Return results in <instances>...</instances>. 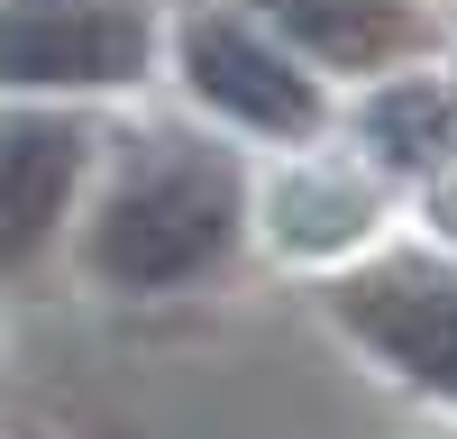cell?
<instances>
[{"mask_svg":"<svg viewBox=\"0 0 457 439\" xmlns=\"http://www.w3.org/2000/svg\"><path fill=\"white\" fill-rule=\"evenodd\" d=\"M238 238V165L202 137H146L92 220V275L120 293H174Z\"/></svg>","mask_w":457,"mask_h":439,"instance_id":"obj_1","label":"cell"},{"mask_svg":"<svg viewBox=\"0 0 457 439\" xmlns=\"http://www.w3.org/2000/svg\"><path fill=\"white\" fill-rule=\"evenodd\" d=\"M146 46H156L146 0H0V83L19 92L137 83Z\"/></svg>","mask_w":457,"mask_h":439,"instance_id":"obj_2","label":"cell"},{"mask_svg":"<svg viewBox=\"0 0 457 439\" xmlns=\"http://www.w3.org/2000/svg\"><path fill=\"white\" fill-rule=\"evenodd\" d=\"M338 320H348L403 385L457 402V266H421V256L366 266V275L338 284Z\"/></svg>","mask_w":457,"mask_h":439,"instance_id":"obj_3","label":"cell"},{"mask_svg":"<svg viewBox=\"0 0 457 439\" xmlns=\"http://www.w3.org/2000/svg\"><path fill=\"white\" fill-rule=\"evenodd\" d=\"M183 83H193L211 110L247 120V128H275V137H312V128H320L312 73H293V64L265 46L256 28H238V19H193V28H183Z\"/></svg>","mask_w":457,"mask_h":439,"instance_id":"obj_4","label":"cell"},{"mask_svg":"<svg viewBox=\"0 0 457 439\" xmlns=\"http://www.w3.org/2000/svg\"><path fill=\"white\" fill-rule=\"evenodd\" d=\"M92 128L55 110H0V266H28L83 183Z\"/></svg>","mask_w":457,"mask_h":439,"instance_id":"obj_5","label":"cell"},{"mask_svg":"<svg viewBox=\"0 0 457 439\" xmlns=\"http://www.w3.org/2000/svg\"><path fill=\"white\" fill-rule=\"evenodd\" d=\"M265 19L293 28L320 64H385L394 46H411L403 0H265Z\"/></svg>","mask_w":457,"mask_h":439,"instance_id":"obj_6","label":"cell"},{"mask_svg":"<svg viewBox=\"0 0 457 439\" xmlns=\"http://www.w3.org/2000/svg\"><path fill=\"white\" fill-rule=\"evenodd\" d=\"M448 137H457V120H448V92H430V83H403V92H385V101H375V146H385L394 165H430Z\"/></svg>","mask_w":457,"mask_h":439,"instance_id":"obj_7","label":"cell"}]
</instances>
